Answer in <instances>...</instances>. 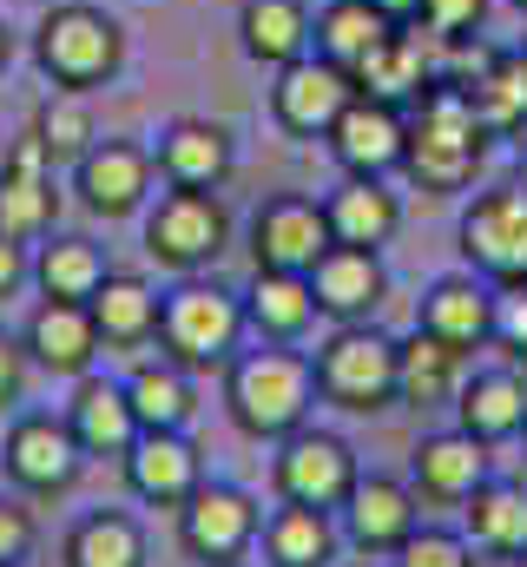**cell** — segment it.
<instances>
[{
  "label": "cell",
  "instance_id": "cell-1",
  "mask_svg": "<svg viewBox=\"0 0 527 567\" xmlns=\"http://www.w3.org/2000/svg\"><path fill=\"white\" fill-rule=\"evenodd\" d=\"M488 165V126L468 100V86L455 80H428L422 100L409 106V152H402V172L428 192V198H455L475 185V172Z\"/></svg>",
  "mask_w": 527,
  "mask_h": 567
},
{
  "label": "cell",
  "instance_id": "cell-2",
  "mask_svg": "<svg viewBox=\"0 0 527 567\" xmlns=\"http://www.w3.org/2000/svg\"><path fill=\"white\" fill-rule=\"evenodd\" d=\"M317 370L290 343H258L225 363V416L251 442H283L317 416Z\"/></svg>",
  "mask_w": 527,
  "mask_h": 567
},
{
  "label": "cell",
  "instance_id": "cell-3",
  "mask_svg": "<svg viewBox=\"0 0 527 567\" xmlns=\"http://www.w3.org/2000/svg\"><path fill=\"white\" fill-rule=\"evenodd\" d=\"M251 323H245V290L205 278H178L158 290V357H172L178 370H225L245 350Z\"/></svg>",
  "mask_w": 527,
  "mask_h": 567
},
{
  "label": "cell",
  "instance_id": "cell-4",
  "mask_svg": "<svg viewBox=\"0 0 527 567\" xmlns=\"http://www.w3.org/2000/svg\"><path fill=\"white\" fill-rule=\"evenodd\" d=\"M33 66L46 73V86H66V93L113 86L126 66V27L93 0H60L33 27Z\"/></svg>",
  "mask_w": 527,
  "mask_h": 567
},
{
  "label": "cell",
  "instance_id": "cell-5",
  "mask_svg": "<svg viewBox=\"0 0 527 567\" xmlns=\"http://www.w3.org/2000/svg\"><path fill=\"white\" fill-rule=\"evenodd\" d=\"M310 370H317V396L330 410H343V416L395 410V337L376 330V317L370 323H337L317 343Z\"/></svg>",
  "mask_w": 527,
  "mask_h": 567
},
{
  "label": "cell",
  "instance_id": "cell-6",
  "mask_svg": "<svg viewBox=\"0 0 527 567\" xmlns=\"http://www.w3.org/2000/svg\"><path fill=\"white\" fill-rule=\"evenodd\" d=\"M231 251V212L218 192H178L165 185L152 205H145V258L192 278L205 265H218Z\"/></svg>",
  "mask_w": 527,
  "mask_h": 567
},
{
  "label": "cell",
  "instance_id": "cell-7",
  "mask_svg": "<svg viewBox=\"0 0 527 567\" xmlns=\"http://www.w3.org/2000/svg\"><path fill=\"white\" fill-rule=\"evenodd\" d=\"M356 482H363V462H356L350 435L303 423L297 435L277 442V462H270V488H277V502L343 515V502L356 495Z\"/></svg>",
  "mask_w": 527,
  "mask_h": 567
},
{
  "label": "cell",
  "instance_id": "cell-8",
  "mask_svg": "<svg viewBox=\"0 0 527 567\" xmlns=\"http://www.w3.org/2000/svg\"><path fill=\"white\" fill-rule=\"evenodd\" d=\"M462 265L495 290H527V185H495L475 192L462 225H455Z\"/></svg>",
  "mask_w": 527,
  "mask_h": 567
},
{
  "label": "cell",
  "instance_id": "cell-9",
  "mask_svg": "<svg viewBox=\"0 0 527 567\" xmlns=\"http://www.w3.org/2000/svg\"><path fill=\"white\" fill-rule=\"evenodd\" d=\"M0 468L13 482V495L53 502V495H73V482L86 475V449L66 429V416L27 410V416H13L7 435H0Z\"/></svg>",
  "mask_w": 527,
  "mask_h": 567
},
{
  "label": "cell",
  "instance_id": "cell-10",
  "mask_svg": "<svg viewBox=\"0 0 527 567\" xmlns=\"http://www.w3.org/2000/svg\"><path fill=\"white\" fill-rule=\"evenodd\" d=\"M172 515H178V548H185L198 567L245 561V555L258 548V535H264V508L251 502V488L211 482V475H205V482L185 495V508H172Z\"/></svg>",
  "mask_w": 527,
  "mask_h": 567
},
{
  "label": "cell",
  "instance_id": "cell-11",
  "mask_svg": "<svg viewBox=\"0 0 527 567\" xmlns=\"http://www.w3.org/2000/svg\"><path fill=\"white\" fill-rule=\"evenodd\" d=\"M73 178V198L93 212V218H132V212H145L158 192V158H152V145L138 140H93V152L66 172Z\"/></svg>",
  "mask_w": 527,
  "mask_h": 567
},
{
  "label": "cell",
  "instance_id": "cell-12",
  "mask_svg": "<svg viewBox=\"0 0 527 567\" xmlns=\"http://www.w3.org/2000/svg\"><path fill=\"white\" fill-rule=\"evenodd\" d=\"M330 218H323V198L310 192H277L251 212V271H297L310 278V265L330 251Z\"/></svg>",
  "mask_w": 527,
  "mask_h": 567
},
{
  "label": "cell",
  "instance_id": "cell-13",
  "mask_svg": "<svg viewBox=\"0 0 527 567\" xmlns=\"http://www.w3.org/2000/svg\"><path fill=\"white\" fill-rule=\"evenodd\" d=\"M323 145H330V158H337L343 178H395L402 172V152H409V113L356 93L337 113V126L323 133Z\"/></svg>",
  "mask_w": 527,
  "mask_h": 567
},
{
  "label": "cell",
  "instance_id": "cell-14",
  "mask_svg": "<svg viewBox=\"0 0 527 567\" xmlns=\"http://www.w3.org/2000/svg\"><path fill=\"white\" fill-rule=\"evenodd\" d=\"M350 100H356V80H350L343 66H330L323 53H303V60L277 66V86H270V120H277L290 140H323Z\"/></svg>",
  "mask_w": 527,
  "mask_h": 567
},
{
  "label": "cell",
  "instance_id": "cell-15",
  "mask_svg": "<svg viewBox=\"0 0 527 567\" xmlns=\"http://www.w3.org/2000/svg\"><path fill=\"white\" fill-rule=\"evenodd\" d=\"M337 528H343V548H356L363 561H390L395 548L422 528V495L402 475H363L356 495L343 502Z\"/></svg>",
  "mask_w": 527,
  "mask_h": 567
},
{
  "label": "cell",
  "instance_id": "cell-16",
  "mask_svg": "<svg viewBox=\"0 0 527 567\" xmlns=\"http://www.w3.org/2000/svg\"><path fill=\"white\" fill-rule=\"evenodd\" d=\"M495 303L502 290L475 271H448L422 290L415 303V330H428L435 343H448L455 357H475V350H495Z\"/></svg>",
  "mask_w": 527,
  "mask_h": 567
},
{
  "label": "cell",
  "instance_id": "cell-17",
  "mask_svg": "<svg viewBox=\"0 0 527 567\" xmlns=\"http://www.w3.org/2000/svg\"><path fill=\"white\" fill-rule=\"evenodd\" d=\"M482 482H488V442H475L468 429H435L409 449V488L435 508H462Z\"/></svg>",
  "mask_w": 527,
  "mask_h": 567
},
{
  "label": "cell",
  "instance_id": "cell-18",
  "mask_svg": "<svg viewBox=\"0 0 527 567\" xmlns=\"http://www.w3.org/2000/svg\"><path fill=\"white\" fill-rule=\"evenodd\" d=\"M120 462H126V488L152 508H185V495L205 482L198 442L185 429H138V442Z\"/></svg>",
  "mask_w": 527,
  "mask_h": 567
},
{
  "label": "cell",
  "instance_id": "cell-19",
  "mask_svg": "<svg viewBox=\"0 0 527 567\" xmlns=\"http://www.w3.org/2000/svg\"><path fill=\"white\" fill-rule=\"evenodd\" d=\"M152 158H158V178L165 185H178V192H225V178L238 172V140L218 126V120H172L158 145H152Z\"/></svg>",
  "mask_w": 527,
  "mask_h": 567
},
{
  "label": "cell",
  "instance_id": "cell-20",
  "mask_svg": "<svg viewBox=\"0 0 527 567\" xmlns=\"http://www.w3.org/2000/svg\"><path fill=\"white\" fill-rule=\"evenodd\" d=\"M310 297H317V317L330 323H370L390 297V271H383V251H356V245H330L317 265H310Z\"/></svg>",
  "mask_w": 527,
  "mask_h": 567
},
{
  "label": "cell",
  "instance_id": "cell-21",
  "mask_svg": "<svg viewBox=\"0 0 527 567\" xmlns=\"http://www.w3.org/2000/svg\"><path fill=\"white\" fill-rule=\"evenodd\" d=\"M448 410H455V429H468V435L488 442V449L521 442L527 435V370H515V363L468 370Z\"/></svg>",
  "mask_w": 527,
  "mask_h": 567
},
{
  "label": "cell",
  "instance_id": "cell-22",
  "mask_svg": "<svg viewBox=\"0 0 527 567\" xmlns=\"http://www.w3.org/2000/svg\"><path fill=\"white\" fill-rule=\"evenodd\" d=\"M20 343H27L33 370H46V377H73V383H80V377L100 363V350H106L100 330H93V310H86V303H60V297H40V303H33Z\"/></svg>",
  "mask_w": 527,
  "mask_h": 567
},
{
  "label": "cell",
  "instance_id": "cell-23",
  "mask_svg": "<svg viewBox=\"0 0 527 567\" xmlns=\"http://www.w3.org/2000/svg\"><path fill=\"white\" fill-rule=\"evenodd\" d=\"M66 429L80 435L86 462H93V455H126L132 442H138V410H132V396H126V377H93V370H86V377L73 383Z\"/></svg>",
  "mask_w": 527,
  "mask_h": 567
},
{
  "label": "cell",
  "instance_id": "cell-24",
  "mask_svg": "<svg viewBox=\"0 0 527 567\" xmlns=\"http://www.w3.org/2000/svg\"><path fill=\"white\" fill-rule=\"evenodd\" d=\"M323 218L337 245L383 251L402 231V192H390V178H337V192L323 198Z\"/></svg>",
  "mask_w": 527,
  "mask_h": 567
},
{
  "label": "cell",
  "instance_id": "cell-25",
  "mask_svg": "<svg viewBox=\"0 0 527 567\" xmlns=\"http://www.w3.org/2000/svg\"><path fill=\"white\" fill-rule=\"evenodd\" d=\"M462 535L475 555L488 561H521L527 555V482L488 475L468 502H462Z\"/></svg>",
  "mask_w": 527,
  "mask_h": 567
},
{
  "label": "cell",
  "instance_id": "cell-26",
  "mask_svg": "<svg viewBox=\"0 0 527 567\" xmlns=\"http://www.w3.org/2000/svg\"><path fill=\"white\" fill-rule=\"evenodd\" d=\"M350 80H356V93L363 100H383V106H415L422 100V86L435 80L428 73V40L422 33H409V27H395L390 40H376L356 66H350Z\"/></svg>",
  "mask_w": 527,
  "mask_h": 567
},
{
  "label": "cell",
  "instance_id": "cell-27",
  "mask_svg": "<svg viewBox=\"0 0 527 567\" xmlns=\"http://www.w3.org/2000/svg\"><path fill=\"white\" fill-rule=\"evenodd\" d=\"M93 310V330L106 350H145L158 343V290L138 278V271H106V284L86 297Z\"/></svg>",
  "mask_w": 527,
  "mask_h": 567
},
{
  "label": "cell",
  "instance_id": "cell-28",
  "mask_svg": "<svg viewBox=\"0 0 527 567\" xmlns=\"http://www.w3.org/2000/svg\"><path fill=\"white\" fill-rule=\"evenodd\" d=\"M462 377H468V357H455L428 330L395 337V403L402 410H442V403H455Z\"/></svg>",
  "mask_w": 527,
  "mask_h": 567
},
{
  "label": "cell",
  "instance_id": "cell-29",
  "mask_svg": "<svg viewBox=\"0 0 527 567\" xmlns=\"http://www.w3.org/2000/svg\"><path fill=\"white\" fill-rule=\"evenodd\" d=\"M258 548H264V567H337L343 528H337V515H323V508L283 502V508L264 515Z\"/></svg>",
  "mask_w": 527,
  "mask_h": 567
},
{
  "label": "cell",
  "instance_id": "cell-30",
  "mask_svg": "<svg viewBox=\"0 0 527 567\" xmlns=\"http://www.w3.org/2000/svg\"><path fill=\"white\" fill-rule=\"evenodd\" d=\"M245 323H251L258 343L310 337V323H317L310 278H297V271H251V284H245Z\"/></svg>",
  "mask_w": 527,
  "mask_h": 567
},
{
  "label": "cell",
  "instance_id": "cell-31",
  "mask_svg": "<svg viewBox=\"0 0 527 567\" xmlns=\"http://www.w3.org/2000/svg\"><path fill=\"white\" fill-rule=\"evenodd\" d=\"M106 251L86 238V231H46L33 245V284L40 297H60V303H86L100 284H106Z\"/></svg>",
  "mask_w": 527,
  "mask_h": 567
},
{
  "label": "cell",
  "instance_id": "cell-32",
  "mask_svg": "<svg viewBox=\"0 0 527 567\" xmlns=\"http://www.w3.org/2000/svg\"><path fill=\"white\" fill-rule=\"evenodd\" d=\"M238 47L258 66H290L310 53V7L303 0H245L238 7Z\"/></svg>",
  "mask_w": 527,
  "mask_h": 567
},
{
  "label": "cell",
  "instance_id": "cell-33",
  "mask_svg": "<svg viewBox=\"0 0 527 567\" xmlns=\"http://www.w3.org/2000/svg\"><path fill=\"white\" fill-rule=\"evenodd\" d=\"M46 231H60V172L0 165V238L40 245Z\"/></svg>",
  "mask_w": 527,
  "mask_h": 567
},
{
  "label": "cell",
  "instance_id": "cell-34",
  "mask_svg": "<svg viewBox=\"0 0 527 567\" xmlns=\"http://www.w3.org/2000/svg\"><path fill=\"white\" fill-rule=\"evenodd\" d=\"M395 20L376 13V0H323L317 13H310V53H323L330 66H356L376 40H390Z\"/></svg>",
  "mask_w": 527,
  "mask_h": 567
},
{
  "label": "cell",
  "instance_id": "cell-35",
  "mask_svg": "<svg viewBox=\"0 0 527 567\" xmlns=\"http://www.w3.org/2000/svg\"><path fill=\"white\" fill-rule=\"evenodd\" d=\"M126 396L138 410V429H192V416H198L192 370H178L172 357H138L126 377Z\"/></svg>",
  "mask_w": 527,
  "mask_h": 567
},
{
  "label": "cell",
  "instance_id": "cell-36",
  "mask_svg": "<svg viewBox=\"0 0 527 567\" xmlns=\"http://www.w3.org/2000/svg\"><path fill=\"white\" fill-rule=\"evenodd\" d=\"M60 561L66 567H145V528L132 522L126 508H93V515L73 522Z\"/></svg>",
  "mask_w": 527,
  "mask_h": 567
},
{
  "label": "cell",
  "instance_id": "cell-37",
  "mask_svg": "<svg viewBox=\"0 0 527 567\" xmlns=\"http://www.w3.org/2000/svg\"><path fill=\"white\" fill-rule=\"evenodd\" d=\"M33 140L46 145V158L60 165V172H73L93 140H100V120H93V100L86 93H66V86H53L40 106H33V126H27Z\"/></svg>",
  "mask_w": 527,
  "mask_h": 567
},
{
  "label": "cell",
  "instance_id": "cell-38",
  "mask_svg": "<svg viewBox=\"0 0 527 567\" xmlns=\"http://www.w3.org/2000/svg\"><path fill=\"white\" fill-rule=\"evenodd\" d=\"M488 140H508V133H527V53H495L488 73L468 86Z\"/></svg>",
  "mask_w": 527,
  "mask_h": 567
},
{
  "label": "cell",
  "instance_id": "cell-39",
  "mask_svg": "<svg viewBox=\"0 0 527 567\" xmlns=\"http://www.w3.org/2000/svg\"><path fill=\"white\" fill-rule=\"evenodd\" d=\"M390 567H482V555L468 548L462 528H415L390 555Z\"/></svg>",
  "mask_w": 527,
  "mask_h": 567
},
{
  "label": "cell",
  "instance_id": "cell-40",
  "mask_svg": "<svg viewBox=\"0 0 527 567\" xmlns=\"http://www.w3.org/2000/svg\"><path fill=\"white\" fill-rule=\"evenodd\" d=\"M482 20H488V0H422V40H442V47H455V40H475L482 33Z\"/></svg>",
  "mask_w": 527,
  "mask_h": 567
},
{
  "label": "cell",
  "instance_id": "cell-41",
  "mask_svg": "<svg viewBox=\"0 0 527 567\" xmlns=\"http://www.w3.org/2000/svg\"><path fill=\"white\" fill-rule=\"evenodd\" d=\"M40 542V522L27 508V495H0V567H20Z\"/></svg>",
  "mask_w": 527,
  "mask_h": 567
},
{
  "label": "cell",
  "instance_id": "cell-42",
  "mask_svg": "<svg viewBox=\"0 0 527 567\" xmlns=\"http://www.w3.org/2000/svg\"><path fill=\"white\" fill-rule=\"evenodd\" d=\"M495 350H502V363L527 370V290H502V303H495Z\"/></svg>",
  "mask_w": 527,
  "mask_h": 567
},
{
  "label": "cell",
  "instance_id": "cell-43",
  "mask_svg": "<svg viewBox=\"0 0 527 567\" xmlns=\"http://www.w3.org/2000/svg\"><path fill=\"white\" fill-rule=\"evenodd\" d=\"M27 370H33L27 343L0 323V416H13V410H20V396H27Z\"/></svg>",
  "mask_w": 527,
  "mask_h": 567
},
{
  "label": "cell",
  "instance_id": "cell-44",
  "mask_svg": "<svg viewBox=\"0 0 527 567\" xmlns=\"http://www.w3.org/2000/svg\"><path fill=\"white\" fill-rule=\"evenodd\" d=\"M27 284H33V245L0 238V303H7V297H20Z\"/></svg>",
  "mask_w": 527,
  "mask_h": 567
},
{
  "label": "cell",
  "instance_id": "cell-45",
  "mask_svg": "<svg viewBox=\"0 0 527 567\" xmlns=\"http://www.w3.org/2000/svg\"><path fill=\"white\" fill-rule=\"evenodd\" d=\"M376 13L395 20V27H415V20H422V0H376Z\"/></svg>",
  "mask_w": 527,
  "mask_h": 567
},
{
  "label": "cell",
  "instance_id": "cell-46",
  "mask_svg": "<svg viewBox=\"0 0 527 567\" xmlns=\"http://www.w3.org/2000/svg\"><path fill=\"white\" fill-rule=\"evenodd\" d=\"M7 60H13V40H7V27H0V73H7Z\"/></svg>",
  "mask_w": 527,
  "mask_h": 567
},
{
  "label": "cell",
  "instance_id": "cell-47",
  "mask_svg": "<svg viewBox=\"0 0 527 567\" xmlns=\"http://www.w3.org/2000/svg\"><path fill=\"white\" fill-rule=\"evenodd\" d=\"M508 567H527V555H521V561H508Z\"/></svg>",
  "mask_w": 527,
  "mask_h": 567
},
{
  "label": "cell",
  "instance_id": "cell-48",
  "mask_svg": "<svg viewBox=\"0 0 527 567\" xmlns=\"http://www.w3.org/2000/svg\"><path fill=\"white\" fill-rule=\"evenodd\" d=\"M515 7H521V13H527V0H515Z\"/></svg>",
  "mask_w": 527,
  "mask_h": 567
},
{
  "label": "cell",
  "instance_id": "cell-49",
  "mask_svg": "<svg viewBox=\"0 0 527 567\" xmlns=\"http://www.w3.org/2000/svg\"><path fill=\"white\" fill-rule=\"evenodd\" d=\"M356 567H376V561H356Z\"/></svg>",
  "mask_w": 527,
  "mask_h": 567
},
{
  "label": "cell",
  "instance_id": "cell-50",
  "mask_svg": "<svg viewBox=\"0 0 527 567\" xmlns=\"http://www.w3.org/2000/svg\"><path fill=\"white\" fill-rule=\"evenodd\" d=\"M231 567H245V561H231Z\"/></svg>",
  "mask_w": 527,
  "mask_h": 567
},
{
  "label": "cell",
  "instance_id": "cell-51",
  "mask_svg": "<svg viewBox=\"0 0 527 567\" xmlns=\"http://www.w3.org/2000/svg\"><path fill=\"white\" fill-rule=\"evenodd\" d=\"M521 442H527V435H521Z\"/></svg>",
  "mask_w": 527,
  "mask_h": 567
},
{
  "label": "cell",
  "instance_id": "cell-52",
  "mask_svg": "<svg viewBox=\"0 0 527 567\" xmlns=\"http://www.w3.org/2000/svg\"><path fill=\"white\" fill-rule=\"evenodd\" d=\"M521 145H527V140H521Z\"/></svg>",
  "mask_w": 527,
  "mask_h": 567
}]
</instances>
